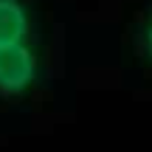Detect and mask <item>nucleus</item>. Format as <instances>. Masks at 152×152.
<instances>
[{
	"instance_id": "f257e3e1",
	"label": "nucleus",
	"mask_w": 152,
	"mask_h": 152,
	"mask_svg": "<svg viewBox=\"0 0 152 152\" xmlns=\"http://www.w3.org/2000/svg\"><path fill=\"white\" fill-rule=\"evenodd\" d=\"M39 59L31 42H17L9 48H0V96H26L37 82Z\"/></svg>"
},
{
	"instance_id": "f03ea898",
	"label": "nucleus",
	"mask_w": 152,
	"mask_h": 152,
	"mask_svg": "<svg viewBox=\"0 0 152 152\" xmlns=\"http://www.w3.org/2000/svg\"><path fill=\"white\" fill-rule=\"evenodd\" d=\"M31 34V11L26 0H0V48L28 42Z\"/></svg>"
},
{
	"instance_id": "7ed1b4c3",
	"label": "nucleus",
	"mask_w": 152,
	"mask_h": 152,
	"mask_svg": "<svg viewBox=\"0 0 152 152\" xmlns=\"http://www.w3.org/2000/svg\"><path fill=\"white\" fill-rule=\"evenodd\" d=\"M141 51H144V56L152 62V11L147 14V20L141 23Z\"/></svg>"
}]
</instances>
